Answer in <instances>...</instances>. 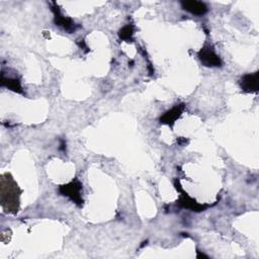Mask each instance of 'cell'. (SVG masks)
Segmentation results:
<instances>
[{"mask_svg": "<svg viewBox=\"0 0 259 259\" xmlns=\"http://www.w3.org/2000/svg\"><path fill=\"white\" fill-rule=\"evenodd\" d=\"M174 187H175V189L181 194L179 199L177 200V205H179L180 208L188 209V210H191V211H193V212L199 213V212L205 211L206 209L210 208V206H211L210 204H201V203H198L195 199H194L193 197H191V196L183 190V188H181V185H180L178 179H175V181H174Z\"/></svg>", "mask_w": 259, "mask_h": 259, "instance_id": "1", "label": "cell"}, {"mask_svg": "<svg viewBox=\"0 0 259 259\" xmlns=\"http://www.w3.org/2000/svg\"><path fill=\"white\" fill-rule=\"evenodd\" d=\"M198 59L201 64L206 67H221L223 62L220 56L214 51L211 45L203 46L198 52Z\"/></svg>", "mask_w": 259, "mask_h": 259, "instance_id": "3", "label": "cell"}, {"mask_svg": "<svg viewBox=\"0 0 259 259\" xmlns=\"http://www.w3.org/2000/svg\"><path fill=\"white\" fill-rule=\"evenodd\" d=\"M60 150H62V151H65V150H66V143H65L64 140L61 141V147H60Z\"/></svg>", "mask_w": 259, "mask_h": 259, "instance_id": "12", "label": "cell"}, {"mask_svg": "<svg viewBox=\"0 0 259 259\" xmlns=\"http://www.w3.org/2000/svg\"><path fill=\"white\" fill-rule=\"evenodd\" d=\"M185 109H186L185 103H180V105L175 106L174 108H172L171 110H169L163 116L160 117V120H159L160 123L173 127L175 122L181 117V115H183Z\"/></svg>", "mask_w": 259, "mask_h": 259, "instance_id": "6", "label": "cell"}, {"mask_svg": "<svg viewBox=\"0 0 259 259\" xmlns=\"http://www.w3.org/2000/svg\"><path fill=\"white\" fill-rule=\"evenodd\" d=\"M81 192H82V184L77 178L72 180L71 183L67 185H63L59 188V193L62 195L69 197L78 206H82L83 204Z\"/></svg>", "mask_w": 259, "mask_h": 259, "instance_id": "2", "label": "cell"}, {"mask_svg": "<svg viewBox=\"0 0 259 259\" xmlns=\"http://www.w3.org/2000/svg\"><path fill=\"white\" fill-rule=\"evenodd\" d=\"M240 87L245 93H257L259 89V72L245 74L240 80Z\"/></svg>", "mask_w": 259, "mask_h": 259, "instance_id": "5", "label": "cell"}, {"mask_svg": "<svg viewBox=\"0 0 259 259\" xmlns=\"http://www.w3.org/2000/svg\"><path fill=\"white\" fill-rule=\"evenodd\" d=\"M177 142H178V144H179V145H185V144H187L189 141H188L187 139L183 138V137H180V138H178V139H177Z\"/></svg>", "mask_w": 259, "mask_h": 259, "instance_id": "11", "label": "cell"}, {"mask_svg": "<svg viewBox=\"0 0 259 259\" xmlns=\"http://www.w3.org/2000/svg\"><path fill=\"white\" fill-rule=\"evenodd\" d=\"M135 34V28L133 24H127L123 29L119 31V38L125 42H133V37Z\"/></svg>", "mask_w": 259, "mask_h": 259, "instance_id": "9", "label": "cell"}, {"mask_svg": "<svg viewBox=\"0 0 259 259\" xmlns=\"http://www.w3.org/2000/svg\"><path fill=\"white\" fill-rule=\"evenodd\" d=\"M77 45H78L85 52V53H88V52H89V48L86 46L84 40H79L78 42H77Z\"/></svg>", "mask_w": 259, "mask_h": 259, "instance_id": "10", "label": "cell"}, {"mask_svg": "<svg viewBox=\"0 0 259 259\" xmlns=\"http://www.w3.org/2000/svg\"><path fill=\"white\" fill-rule=\"evenodd\" d=\"M197 252V258H201V257H204V258H208V256L206 255H204V254H202V253H200V251H196Z\"/></svg>", "mask_w": 259, "mask_h": 259, "instance_id": "13", "label": "cell"}, {"mask_svg": "<svg viewBox=\"0 0 259 259\" xmlns=\"http://www.w3.org/2000/svg\"><path fill=\"white\" fill-rule=\"evenodd\" d=\"M1 86L7 87L8 89H10L14 92L24 94L19 79H17V78H6L4 74H2V77H1Z\"/></svg>", "mask_w": 259, "mask_h": 259, "instance_id": "8", "label": "cell"}, {"mask_svg": "<svg viewBox=\"0 0 259 259\" xmlns=\"http://www.w3.org/2000/svg\"><path fill=\"white\" fill-rule=\"evenodd\" d=\"M52 11L54 13V22L58 27L62 28L63 30H65L66 32H68L69 34L75 32L77 29L79 28L78 24H76L70 17H66L62 14L59 6L57 5L56 2L52 3L51 6Z\"/></svg>", "mask_w": 259, "mask_h": 259, "instance_id": "4", "label": "cell"}, {"mask_svg": "<svg viewBox=\"0 0 259 259\" xmlns=\"http://www.w3.org/2000/svg\"><path fill=\"white\" fill-rule=\"evenodd\" d=\"M180 3L185 10L197 16H201L208 12V6L201 1H195V0L191 1V0H187V1H181Z\"/></svg>", "mask_w": 259, "mask_h": 259, "instance_id": "7", "label": "cell"}]
</instances>
